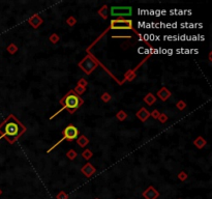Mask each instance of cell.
Listing matches in <instances>:
<instances>
[{"label":"cell","mask_w":212,"mask_h":199,"mask_svg":"<svg viewBox=\"0 0 212 199\" xmlns=\"http://www.w3.org/2000/svg\"><path fill=\"white\" fill-rule=\"evenodd\" d=\"M21 123L15 119L14 117H10V119L6 123H4L2 132H3V136L7 138L8 141L13 142V140H15L17 137H19V135L21 134Z\"/></svg>","instance_id":"1"},{"label":"cell","mask_w":212,"mask_h":199,"mask_svg":"<svg viewBox=\"0 0 212 199\" xmlns=\"http://www.w3.org/2000/svg\"><path fill=\"white\" fill-rule=\"evenodd\" d=\"M80 100H81L80 97L77 96L73 91H69V93L60 101V104H62L64 109H67L70 113H73V112H75L76 110L78 109V107L80 106V104H81Z\"/></svg>","instance_id":"2"},{"label":"cell","mask_w":212,"mask_h":199,"mask_svg":"<svg viewBox=\"0 0 212 199\" xmlns=\"http://www.w3.org/2000/svg\"><path fill=\"white\" fill-rule=\"evenodd\" d=\"M132 15L131 6H112L111 7V16L115 18H123L131 17Z\"/></svg>","instance_id":"3"},{"label":"cell","mask_w":212,"mask_h":199,"mask_svg":"<svg viewBox=\"0 0 212 199\" xmlns=\"http://www.w3.org/2000/svg\"><path fill=\"white\" fill-rule=\"evenodd\" d=\"M111 29H132L131 20H112L111 21Z\"/></svg>","instance_id":"4"},{"label":"cell","mask_w":212,"mask_h":199,"mask_svg":"<svg viewBox=\"0 0 212 199\" xmlns=\"http://www.w3.org/2000/svg\"><path fill=\"white\" fill-rule=\"evenodd\" d=\"M79 135V131L78 129L75 127V126H72V124H69V126H67L65 129L63 131V138L64 140L67 139V140L72 141L73 139H76L78 137Z\"/></svg>","instance_id":"5"},{"label":"cell","mask_w":212,"mask_h":199,"mask_svg":"<svg viewBox=\"0 0 212 199\" xmlns=\"http://www.w3.org/2000/svg\"><path fill=\"white\" fill-rule=\"evenodd\" d=\"M96 64L98 63H96V62L94 61L91 57H86L79 65H80L81 69H83L87 74H90L94 69H95Z\"/></svg>","instance_id":"6"},{"label":"cell","mask_w":212,"mask_h":199,"mask_svg":"<svg viewBox=\"0 0 212 199\" xmlns=\"http://www.w3.org/2000/svg\"><path fill=\"white\" fill-rule=\"evenodd\" d=\"M158 196H160V193L152 186H150L146 191L143 192V197L146 199H157Z\"/></svg>","instance_id":"7"},{"label":"cell","mask_w":212,"mask_h":199,"mask_svg":"<svg viewBox=\"0 0 212 199\" xmlns=\"http://www.w3.org/2000/svg\"><path fill=\"white\" fill-rule=\"evenodd\" d=\"M82 172H83V173L86 175L87 177H90L91 175L95 172V168H94L91 164L88 163V164H86L83 168H82Z\"/></svg>","instance_id":"8"},{"label":"cell","mask_w":212,"mask_h":199,"mask_svg":"<svg viewBox=\"0 0 212 199\" xmlns=\"http://www.w3.org/2000/svg\"><path fill=\"white\" fill-rule=\"evenodd\" d=\"M29 23H30L34 28H36L37 26H39L43 23V20L40 19V17L38 16V15H35V16H33L30 20H29Z\"/></svg>","instance_id":"9"},{"label":"cell","mask_w":212,"mask_h":199,"mask_svg":"<svg viewBox=\"0 0 212 199\" xmlns=\"http://www.w3.org/2000/svg\"><path fill=\"white\" fill-rule=\"evenodd\" d=\"M137 116L139 117L142 121H145V120L147 119V118H148V117L150 116V114H149V112L147 111V110H146L145 108H142V109H141L140 111L137 113Z\"/></svg>","instance_id":"10"},{"label":"cell","mask_w":212,"mask_h":199,"mask_svg":"<svg viewBox=\"0 0 212 199\" xmlns=\"http://www.w3.org/2000/svg\"><path fill=\"white\" fill-rule=\"evenodd\" d=\"M157 94H158V97H160L163 101H167L168 97L171 96V93L167 89L166 87H163L160 91H158Z\"/></svg>","instance_id":"11"},{"label":"cell","mask_w":212,"mask_h":199,"mask_svg":"<svg viewBox=\"0 0 212 199\" xmlns=\"http://www.w3.org/2000/svg\"><path fill=\"white\" fill-rule=\"evenodd\" d=\"M144 101H145V102L148 104V105H152V104L154 103L156 100H155V97L153 96L152 93H148L145 97H144Z\"/></svg>","instance_id":"12"},{"label":"cell","mask_w":212,"mask_h":199,"mask_svg":"<svg viewBox=\"0 0 212 199\" xmlns=\"http://www.w3.org/2000/svg\"><path fill=\"white\" fill-rule=\"evenodd\" d=\"M205 144H206L205 139H203L202 137H199V138L195 141V145H197V146H198L199 148H202Z\"/></svg>","instance_id":"13"},{"label":"cell","mask_w":212,"mask_h":199,"mask_svg":"<svg viewBox=\"0 0 212 199\" xmlns=\"http://www.w3.org/2000/svg\"><path fill=\"white\" fill-rule=\"evenodd\" d=\"M88 139L85 137V136H81L80 138L78 139V144L80 145V146H85L86 144H88Z\"/></svg>","instance_id":"14"},{"label":"cell","mask_w":212,"mask_h":199,"mask_svg":"<svg viewBox=\"0 0 212 199\" xmlns=\"http://www.w3.org/2000/svg\"><path fill=\"white\" fill-rule=\"evenodd\" d=\"M56 199H69V195H67L65 192L61 191L56 195Z\"/></svg>","instance_id":"15"},{"label":"cell","mask_w":212,"mask_h":199,"mask_svg":"<svg viewBox=\"0 0 212 199\" xmlns=\"http://www.w3.org/2000/svg\"><path fill=\"white\" fill-rule=\"evenodd\" d=\"M67 157H69L70 160H73L77 157V153L75 150H69V153H67Z\"/></svg>","instance_id":"16"},{"label":"cell","mask_w":212,"mask_h":199,"mask_svg":"<svg viewBox=\"0 0 212 199\" xmlns=\"http://www.w3.org/2000/svg\"><path fill=\"white\" fill-rule=\"evenodd\" d=\"M117 118H118L119 120H124L126 118V114L123 111H120L119 113L117 114Z\"/></svg>","instance_id":"17"},{"label":"cell","mask_w":212,"mask_h":199,"mask_svg":"<svg viewBox=\"0 0 212 199\" xmlns=\"http://www.w3.org/2000/svg\"><path fill=\"white\" fill-rule=\"evenodd\" d=\"M92 156V153H91V151H89V150H85L84 153H83V157L85 159H90V157Z\"/></svg>","instance_id":"18"},{"label":"cell","mask_w":212,"mask_h":199,"mask_svg":"<svg viewBox=\"0 0 212 199\" xmlns=\"http://www.w3.org/2000/svg\"><path fill=\"white\" fill-rule=\"evenodd\" d=\"M177 107H178V108L180 109V110H183L184 107H185V104H184L183 102H180V103L177 104Z\"/></svg>","instance_id":"19"},{"label":"cell","mask_w":212,"mask_h":199,"mask_svg":"<svg viewBox=\"0 0 212 199\" xmlns=\"http://www.w3.org/2000/svg\"><path fill=\"white\" fill-rule=\"evenodd\" d=\"M179 179L182 180H184L185 179H186V174H185L184 172H181V173L179 174Z\"/></svg>","instance_id":"20"},{"label":"cell","mask_w":212,"mask_h":199,"mask_svg":"<svg viewBox=\"0 0 212 199\" xmlns=\"http://www.w3.org/2000/svg\"><path fill=\"white\" fill-rule=\"evenodd\" d=\"M109 100H110V97H109L107 93H106V94H104V96H102V101H104V102H108Z\"/></svg>","instance_id":"21"},{"label":"cell","mask_w":212,"mask_h":199,"mask_svg":"<svg viewBox=\"0 0 212 199\" xmlns=\"http://www.w3.org/2000/svg\"><path fill=\"white\" fill-rule=\"evenodd\" d=\"M76 90H78V91H77V93H80V94H81V93H84V90H85V89H84V88H82V87H81V86H79V87H78V88H77V89H76Z\"/></svg>","instance_id":"22"},{"label":"cell","mask_w":212,"mask_h":199,"mask_svg":"<svg viewBox=\"0 0 212 199\" xmlns=\"http://www.w3.org/2000/svg\"><path fill=\"white\" fill-rule=\"evenodd\" d=\"M160 115H158V112L157 111H153L152 112V117H154V118H157Z\"/></svg>","instance_id":"23"},{"label":"cell","mask_w":212,"mask_h":199,"mask_svg":"<svg viewBox=\"0 0 212 199\" xmlns=\"http://www.w3.org/2000/svg\"><path fill=\"white\" fill-rule=\"evenodd\" d=\"M160 116H161V117H160V121H166V120H167V117H166V115H164V114L160 115Z\"/></svg>","instance_id":"24"},{"label":"cell","mask_w":212,"mask_h":199,"mask_svg":"<svg viewBox=\"0 0 212 199\" xmlns=\"http://www.w3.org/2000/svg\"><path fill=\"white\" fill-rule=\"evenodd\" d=\"M82 84L85 85V80H81V81L79 82V85H82Z\"/></svg>","instance_id":"25"},{"label":"cell","mask_w":212,"mask_h":199,"mask_svg":"<svg viewBox=\"0 0 212 199\" xmlns=\"http://www.w3.org/2000/svg\"><path fill=\"white\" fill-rule=\"evenodd\" d=\"M95 199H98V198H95Z\"/></svg>","instance_id":"26"}]
</instances>
